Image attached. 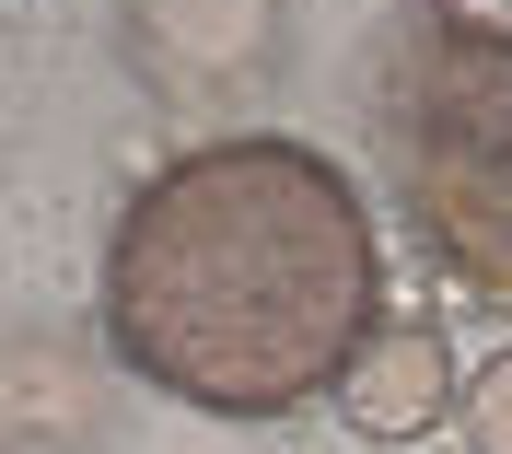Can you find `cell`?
I'll return each instance as SVG.
<instances>
[{
    "label": "cell",
    "mask_w": 512,
    "mask_h": 454,
    "mask_svg": "<svg viewBox=\"0 0 512 454\" xmlns=\"http://www.w3.org/2000/svg\"><path fill=\"white\" fill-rule=\"evenodd\" d=\"M384 326V245L350 163L222 129L152 163L105 222V350L198 420H291Z\"/></svg>",
    "instance_id": "6da1fadb"
},
{
    "label": "cell",
    "mask_w": 512,
    "mask_h": 454,
    "mask_svg": "<svg viewBox=\"0 0 512 454\" xmlns=\"http://www.w3.org/2000/svg\"><path fill=\"white\" fill-rule=\"evenodd\" d=\"M384 152L419 245L512 315V24H419L384 70Z\"/></svg>",
    "instance_id": "7a4b0ae2"
},
{
    "label": "cell",
    "mask_w": 512,
    "mask_h": 454,
    "mask_svg": "<svg viewBox=\"0 0 512 454\" xmlns=\"http://www.w3.org/2000/svg\"><path fill=\"white\" fill-rule=\"evenodd\" d=\"M466 396H454V350L443 326H373V350L350 361V385H338V420L361 443H419V431H443Z\"/></svg>",
    "instance_id": "3957f363"
},
{
    "label": "cell",
    "mask_w": 512,
    "mask_h": 454,
    "mask_svg": "<svg viewBox=\"0 0 512 454\" xmlns=\"http://www.w3.org/2000/svg\"><path fill=\"white\" fill-rule=\"evenodd\" d=\"M454 420H466V443H478V454H512V350L478 361V385H466V408H454Z\"/></svg>",
    "instance_id": "277c9868"
},
{
    "label": "cell",
    "mask_w": 512,
    "mask_h": 454,
    "mask_svg": "<svg viewBox=\"0 0 512 454\" xmlns=\"http://www.w3.org/2000/svg\"><path fill=\"white\" fill-rule=\"evenodd\" d=\"M431 24H478V35H501L512 0H431Z\"/></svg>",
    "instance_id": "5b68a950"
}]
</instances>
